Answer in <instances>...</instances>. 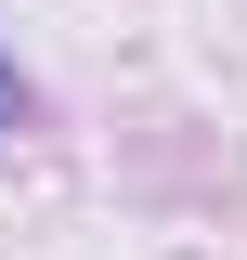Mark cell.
<instances>
[{"instance_id":"6da1fadb","label":"cell","mask_w":247,"mask_h":260,"mask_svg":"<svg viewBox=\"0 0 247 260\" xmlns=\"http://www.w3.org/2000/svg\"><path fill=\"white\" fill-rule=\"evenodd\" d=\"M13 117H26V91H13V65H0V143H13Z\"/></svg>"}]
</instances>
